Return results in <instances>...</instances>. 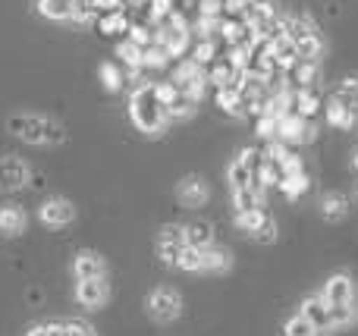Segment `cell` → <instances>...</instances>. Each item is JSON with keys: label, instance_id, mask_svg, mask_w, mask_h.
I'll return each mask as SVG.
<instances>
[{"label": "cell", "instance_id": "cell-31", "mask_svg": "<svg viewBox=\"0 0 358 336\" xmlns=\"http://www.w3.org/2000/svg\"><path fill=\"white\" fill-rule=\"evenodd\" d=\"M92 19H94V10L88 0H69V22L85 25V22H92Z\"/></svg>", "mask_w": 358, "mask_h": 336}, {"label": "cell", "instance_id": "cell-9", "mask_svg": "<svg viewBox=\"0 0 358 336\" xmlns=\"http://www.w3.org/2000/svg\"><path fill=\"white\" fill-rule=\"evenodd\" d=\"M41 220L48 226H63L73 220V205L66 198H50L41 205Z\"/></svg>", "mask_w": 358, "mask_h": 336}, {"label": "cell", "instance_id": "cell-17", "mask_svg": "<svg viewBox=\"0 0 358 336\" xmlns=\"http://www.w3.org/2000/svg\"><path fill=\"white\" fill-rule=\"evenodd\" d=\"M25 230V211L22 207H3L0 211V233L6 236H19Z\"/></svg>", "mask_w": 358, "mask_h": 336}, {"label": "cell", "instance_id": "cell-42", "mask_svg": "<svg viewBox=\"0 0 358 336\" xmlns=\"http://www.w3.org/2000/svg\"><path fill=\"white\" fill-rule=\"evenodd\" d=\"M179 249H182V245H176V242H161V261L164 264H170V268H176V261H179Z\"/></svg>", "mask_w": 358, "mask_h": 336}, {"label": "cell", "instance_id": "cell-16", "mask_svg": "<svg viewBox=\"0 0 358 336\" xmlns=\"http://www.w3.org/2000/svg\"><path fill=\"white\" fill-rule=\"evenodd\" d=\"M210 239H214V226L208 220H195V224L185 226V245H195V249H208Z\"/></svg>", "mask_w": 358, "mask_h": 336}, {"label": "cell", "instance_id": "cell-6", "mask_svg": "<svg viewBox=\"0 0 358 336\" xmlns=\"http://www.w3.org/2000/svg\"><path fill=\"white\" fill-rule=\"evenodd\" d=\"M29 182V167L19 157H3L0 161V189H22Z\"/></svg>", "mask_w": 358, "mask_h": 336}, {"label": "cell", "instance_id": "cell-21", "mask_svg": "<svg viewBox=\"0 0 358 336\" xmlns=\"http://www.w3.org/2000/svg\"><path fill=\"white\" fill-rule=\"evenodd\" d=\"M229 182H233V189H242V186H252L255 182V170L248 167L242 157H236L233 163H229Z\"/></svg>", "mask_w": 358, "mask_h": 336}, {"label": "cell", "instance_id": "cell-38", "mask_svg": "<svg viewBox=\"0 0 358 336\" xmlns=\"http://www.w3.org/2000/svg\"><path fill=\"white\" fill-rule=\"evenodd\" d=\"M129 41H132V44H138V48H148V44H155V31H151L148 25L129 22Z\"/></svg>", "mask_w": 358, "mask_h": 336}, {"label": "cell", "instance_id": "cell-15", "mask_svg": "<svg viewBox=\"0 0 358 336\" xmlns=\"http://www.w3.org/2000/svg\"><path fill=\"white\" fill-rule=\"evenodd\" d=\"M76 277L79 280H92V277H104V261L94 251H82L76 258Z\"/></svg>", "mask_w": 358, "mask_h": 336}, {"label": "cell", "instance_id": "cell-29", "mask_svg": "<svg viewBox=\"0 0 358 336\" xmlns=\"http://www.w3.org/2000/svg\"><path fill=\"white\" fill-rule=\"evenodd\" d=\"M142 50H145V48H138V44H132L129 38H126V41L117 48V57L126 63V66H132V69H142Z\"/></svg>", "mask_w": 358, "mask_h": 336}, {"label": "cell", "instance_id": "cell-12", "mask_svg": "<svg viewBox=\"0 0 358 336\" xmlns=\"http://www.w3.org/2000/svg\"><path fill=\"white\" fill-rule=\"evenodd\" d=\"M324 110H327V123L336 126V129H352V126L358 123V113L352 110V107L343 104V101H336V98H330Z\"/></svg>", "mask_w": 358, "mask_h": 336}, {"label": "cell", "instance_id": "cell-22", "mask_svg": "<svg viewBox=\"0 0 358 336\" xmlns=\"http://www.w3.org/2000/svg\"><path fill=\"white\" fill-rule=\"evenodd\" d=\"M201 264H204V249H195V245L179 249V261H176L179 270H201Z\"/></svg>", "mask_w": 358, "mask_h": 336}, {"label": "cell", "instance_id": "cell-26", "mask_svg": "<svg viewBox=\"0 0 358 336\" xmlns=\"http://www.w3.org/2000/svg\"><path fill=\"white\" fill-rule=\"evenodd\" d=\"M192 60L201 63V66H210V63L217 60V41L214 38H201V41L195 44V50H192Z\"/></svg>", "mask_w": 358, "mask_h": 336}, {"label": "cell", "instance_id": "cell-2", "mask_svg": "<svg viewBox=\"0 0 358 336\" xmlns=\"http://www.w3.org/2000/svg\"><path fill=\"white\" fill-rule=\"evenodd\" d=\"M6 129L19 136L29 145H60L66 138L63 126L50 117H35V113H19V117L6 119Z\"/></svg>", "mask_w": 358, "mask_h": 336}, {"label": "cell", "instance_id": "cell-35", "mask_svg": "<svg viewBox=\"0 0 358 336\" xmlns=\"http://www.w3.org/2000/svg\"><path fill=\"white\" fill-rule=\"evenodd\" d=\"M286 336H317L321 330H315V324H308V321L302 318V314H299V318H289L286 321Z\"/></svg>", "mask_w": 358, "mask_h": 336}, {"label": "cell", "instance_id": "cell-4", "mask_svg": "<svg viewBox=\"0 0 358 336\" xmlns=\"http://www.w3.org/2000/svg\"><path fill=\"white\" fill-rule=\"evenodd\" d=\"M292 48H296V54H299V60H321V54H324V41H321V35H317V25H311V29H305V31H299L296 38H292Z\"/></svg>", "mask_w": 358, "mask_h": 336}, {"label": "cell", "instance_id": "cell-49", "mask_svg": "<svg viewBox=\"0 0 358 336\" xmlns=\"http://www.w3.org/2000/svg\"><path fill=\"white\" fill-rule=\"evenodd\" d=\"M352 163H355V170H358V151H355V161Z\"/></svg>", "mask_w": 358, "mask_h": 336}, {"label": "cell", "instance_id": "cell-20", "mask_svg": "<svg viewBox=\"0 0 358 336\" xmlns=\"http://www.w3.org/2000/svg\"><path fill=\"white\" fill-rule=\"evenodd\" d=\"M38 13L44 19L63 22V19H69V0H38Z\"/></svg>", "mask_w": 358, "mask_h": 336}, {"label": "cell", "instance_id": "cell-50", "mask_svg": "<svg viewBox=\"0 0 358 336\" xmlns=\"http://www.w3.org/2000/svg\"><path fill=\"white\" fill-rule=\"evenodd\" d=\"M355 198H358V189H355Z\"/></svg>", "mask_w": 358, "mask_h": 336}, {"label": "cell", "instance_id": "cell-1", "mask_svg": "<svg viewBox=\"0 0 358 336\" xmlns=\"http://www.w3.org/2000/svg\"><path fill=\"white\" fill-rule=\"evenodd\" d=\"M129 117L132 123H136L138 132H145V136H161L164 129H167V107L157 101L155 94V82H142V85H136V92H132L129 98Z\"/></svg>", "mask_w": 358, "mask_h": 336}, {"label": "cell", "instance_id": "cell-10", "mask_svg": "<svg viewBox=\"0 0 358 336\" xmlns=\"http://www.w3.org/2000/svg\"><path fill=\"white\" fill-rule=\"evenodd\" d=\"M76 299L82 302V305L94 308L101 305V302L107 299V286L101 277H92V280H79V286H76Z\"/></svg>", "mask_w": 358, "mask_h": 336}, {"label": "cell", "instance_id": "cell-8", "mask_svg": "<svg viewBox=\"0 0 358 336\" xmlns=\"http://www.w3.org/2000/svg\"><path fill=\"white\" fill-rule=\"evenodd\" d=\"M302 318L308 321V324H315V330H330V327H334L330 324V308L321 295L302 302Z\"/></svg>", "mask_w": 358, "mask_h": 336}, {"label": "cell", "instance_id": "cell-33", "mask_svg": "<svg viewBox=\"0 0 358 336\" xmlns=\"http://www.w3.org/2000/svg\"><path fill=\"white\" fill-rule=\"evenodd\" d=\"M98 73H101V82H104L107 92H120V88H123V73H120L113 63H101Z\"/></svg>", "mask_w": 358, "mask_h": 336}, {"label": "cell", "instance_id": "cell-27", "mask_svg": "<svg viewBox=\"0 0 358 336\" xmlns=\"http://www.w3.org/2000/svg\"><path fill=\"white\" fill-rule=\"evenodd\" d=\"M336 101H343L346 107H352V110L358 113V75H352V79H346L340 88L334 92Z\"/></svg>", "mask_w": 358, "mask_h": 336}, {"label": "cell", "instance_id": "cell-7", "mask_svg": "<svg viewBox=\"0 0 358 336\" xmlns=\"http://www.w3.org/2000/svg\"><path fill=\"white\" fill-rule=\"evenodd\" d=\"M352 295H355L352 280H349L346 274H336V277H330V280H327L321 299L327 302V305H343V302H352Z\"/></svg>", "mask_w": 358, "mask_h": 336}, {"label": "cell", "instance_id": "cell-25", "mask_svg": "<svg viewBox=\"0 0 358 336\" xmlns=\"http://www.w3.org/2000/svg\"><path fill=\"white\" fill-rule=\"evenodd\" d=\"M292 73H296L299 88H315V82H317V63L315 60H299Z\"/></svg>", "mask_w": 358, "mask_h": 336}, {"label": "cell", "instance_id": "cell-45", "mask_svg": "<svg viewBox=\"0 0 358 336\" xmlns=\"http://www.w3.org/2000/svg\"><path fill=\"white\" fill-rule=\"evenodd\" d=\"M161 242L185 245V230H182V226H164V230H161Z\"/></svg>", "mask_w": 358, "mask_h": 336}, {"label": "cell", "instance_id": "cell-34", "mask_svg": "<svg viewBox=\"0 0 358 336\" xmlns=\"http://www.w3.org/2000/svg\"><path fill=\"white\" fill-rule=\"evenodd\" d=\"M189 117H195V104H192L189 98H179L173 101V104L167 107V119H189Z\"/></svg>", "mask_w": 358, "mask_h": 336}, {"label": "cell", "instance_id": "cell-13", "mask_svg": "<svg viewBox=\"0 0 358 336\" xmlns=\"http://www.w3.org/2000/svg\"><path fill=\"white\" fill-rule=\"evenodd\" d=\"M292 110L305 119H315L317 110H321V98H317L315 88H299L296 98H292Z\"/></svg>", "mask_w": 358, "mask_h": 336}, {"label": "cell", "instance_id": "cell-5", "mask_svg": "<svg viewBox=\"0 0 358 336\" xmlns=\"http://www.w3.org/2000/svg\"><path fill=\"white\" fill-rule=\"evenodd\" d=\"M148 308H151V318L155 321H173L179 314V295L173 289H157L148 299Z\"/></svg>", "mask_w": 358, "mask_h": 336}, {"label": "cell", "instance_id": "cell-24", "mask_svg": "<svg viewBox=\"0 0 358 336\" xmlns=\"http://www.w3.org/2000/svg\"><path fill=\"white\" fill-rule=\"evenodd\" d=\"M204 73H208V69H204L201 63H195V60H185V63H179V66H176L173 82H176L179 88H182V85H189L192 79H198V75H204Z\"/></svg>", "mask_w": 358, "mask_h": 336}, {"label": "cell", "instance_id": "cell-41", "mask_svg": "<svg viewBox=\"0 0 358 336\" xmlns=\"http://www.w3.org/2000/svg\"><path fill=\"white\" fill-rule=\"evenodd\" d=\"M273 236H277V224H273V220L264 214V220H261V226H258V230H255V239H261V242H273Z\"/></svg>", "mask_w": 358, "mask_h": 336}, {"label": "cell", "instance_id": "cell-19", "mask_svg": "<svg viewBox=\"0 0 358 336\" xmlns=\"http://www.w3.org/2000/svg\"><path fill=\"white\" fill-rule=\"evenodd\" d=\"M101 31L104 35H123V31H129V19L123 16V10H110L101 16Z\"/></svg>", "mask_w": 358, "mask_h": 336}, {"label": "cell", "instance_id": "cell-37", "mask_svg": "<svg viewBox=\"0 0 358 336\" xmlns=\"http://www.w3.org/2000/svg\"><path fill=\"white\" fill-rule=\"evenodd\" d=\"M155 94H157V101H161L164 107H170L182 92H179L176 82H155Z\"/></svg>", "mask_w": 358, "mask_h": 336}, {"label": "cell", "instance_id": "cell-11", "mask_svg": "<svg viewBox=\"0 0 358 336\" xmlns=\"http://www.w3.org/2000/svg\"><path fill=\"white\" fill-rule=\"evenodd\" d=\"M176 195H179V201H182V205L198 207V205H204V201H208V186H204L198 176H189V180L179 182Z\"/></svg>", "mask_w": 358, "mask_h": 336}, {"label": "cell", "instance_id": "cell-28", "mask_svg": "<svg viewBox=\"0 0 358 336\" xmlns=\"http://www.w3.org/2000/svg\"><path fill=\"white\" fill-rule=\"evenodd\" d=\"M280 189L286 192V198H296V195H302L305 189H308V176L305 173H286L283 180H280Z\"/></svg>", "mask_w": 358, "mask_h": 336}, {"label": "cell", "instance_id": "cell-18", "mask_svg": "<svg viewBox=\"0 0 358 336\" xmlns=\"http://www.w3.org/2000/svg\"><path fill=\"white\" fill-rule=\"evenodd\" d=\"M233 205H236V211H258L261 207V189L258 186L233 189Z\"/></svg>", "mask_w": 358, "mask_h": 336}, {"label": "cell", "instance_id": "cell-46", "mask_svg": "<svg viewBox=\"0 0 358 336\" xmlns=\"http://www.w3.org/2000/svg\"><path fill=\"white\" fill-rule=\"evenodd\" d=\"M245 10H248V0H223V13L233 19H239Z\"/></svg>", "mask_w": 358, "mask_h": 336}, {"label": "cell", "instance_id": "cell-32", "mask_svg": "<svg viewBox=\"0 0 358 336\" xmlns=\"http://www.w3.org/2000/svg\"><path fill=\"white\" fill-rule=\"evenodd\" d=\"M330 308V324L334 327H346L355 321V308L352 302H343V305H327Z\"/></svg>", "mask_w": 358, "mask_h": 336}, {"label": "cell", "instance_id": "cell-30", "mask_svg": "<svg viewBox=\"0 0 358 336\" xmlns=\"http://www.w3.org/2000/svg\"><path fill=\"white\" fill-rule=\"evenodd\" d=\"M229 268V255L223 249H204V264L201 270H214V274H220V270Z\"/></svg>", "mask_w": 358, "mask_h": 336}, {"label": "cell", "instance_id": "cell-36", "mask_svg": "<svg viewBox=\"0 0 358 336\" xmlns=\"http://www.w3.org/2000/svg\"><path fill=\"white\" fill-rule=\"evenodd\" d=\"M321 207H324V217L327 220H340L343 214H346V198H343V195H327Z\"/></svg>", "mask_w": 358, "mask_h": 336}, {"label": "cell", "instance_id": "cell-43", "mask_svg": "<svg viewBox=\"0 0 358 336\" xmlns=\"http://www.w3.org/2000/svg\"><path fill=\"white\" fill-rule=\"evenodd\" d=\"M198 13H201V16L220 19L223 16V0H198Z\"/></svg>", "mask_w": 358, "mask_h": 336}, {"label": "cell", "instance_id": "cell-3", "mask_svg": "<svg viewBox=\"0 0 358 336\" xmlns=\"http://www.w3.org/2000/svg\"><path fill=\"white\" fill-rule=\"evenodd\" d=\"M317 129L311 126V119L299 117L296 110L283 113V117L277 119V138L286 145H299V142H315Z\"/></svg>", "mask_w": 358, "mask_h": 336}, {"label": "cell", "instance_id": "cell-47", "mask_svg": "<svg viewBox=\"0 0 358 336\" xmlns=\"http://www.w3.org/2000/svg\"><path fill=\"white\" fill-rule=\"evenodd\" d=\"M66 336H92L85 324H66Z\"/></svg>", "mask_w": 358, "mask_h": 336}, {"label": "cell", "instance_id": "cell-14", "mask_svg": "<svg viewBox=\"0 0 358 336\" xmlns=\"http://www.w3.org/2000/svg\"><path fill=\"white\" fill-rule=\"evenodd\" d=\"M217 104L223 107L227 113H233V117H242L245 113V107H242V94H239V85H220L217 88Z\"/></svg>", "mask_w": 358, "mask_h": 336}, {"label": "cell", "instance_id": "cell-39", "mask_svg": "<svg viewBox=\"0 0 358 336\" xmlns=\"http://www.w3.org/2000/svg\"><path fill=\"white\" fill-rule=\"evenodd\" d=\"M261 220H264V207H258V211H239V214H236V224H239L242 230H248V233L258 230Z\"/></svg>", "mask_w": 358, "mask_h": 336}, {"label": "cell", "instance_id": "cell-44", "mask_svg": "<svg viewBox=\"0 0 358 336\" xmlns=\"http://www.w3.org/2000/svg\"><path fill=\"white\" fill-rule=\"evenodd\" d=\"M239 157H242V161H245V163H248V167H252V170H258L261 163L267 161V154H264V151H261V148H245V151H242Z\"/></svg>", "mask_w": 358, "mask_h": 336}, {"label": "cell", "instance_id": "cell-40", "mask_svg": "<svg viewBox=\"0 0 358 336\" xmlns=\"http://www.w3.org/2000/svg\"><path fill=\"white\" fill-rule=\"evenodd\" d=\"M277 119H280V117H273V113H261V117H258V126H255V132H258L261 138H267V142H271V138H277Z\"/></svg>", "mask_w": 358, "mask_h": 336}, {"label": "cell", "instance_id": "cell-48", "mask_svg": "<svg viewBox=\"0 0 358 336\" xmlns=\"http://www.w3.org/2000/svg\"><path fill=\"white\" fill-rule=\"evenodd\" d=\"M29 336H48V327H35V330H29Z\"/></svg>", "mask_w": 358, "mask_h": 336}, {"label": "cell", "instance_id": "cell-23", "mask_svg": "<svg viewBox=\"0 0 358 336\" xmlns=\"http://www.w3.org/2000/svg\"><path fill=\"white\" fill-rule=\"evenodd\" d=\"M170 63V54L161 48V44H148V48L142 50V66L145 69H164Z\"/></svg>", "mask_w": 358, "mask_h": 336}]
</instances>
